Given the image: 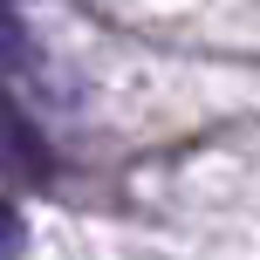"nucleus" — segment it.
<instances>
[{
	"instance_id": "nucleus-1",
	"label": "nucleus",
	"mask_w": 260,
	"mask_h": 260,
	"mask_svg": "<svg viewBox=\"0 0 260 260\" xmlns=\"http://www.w3.org/2000/svg\"><path fill=\"white\" fill-rule=\"evenodd\" d=\"M0 137L14 144V157H21V165H35V171L48 165V157H41V130H35V123H21V110H14L7 96H0Z\"/></svg>"
},
{
	"instance_id": "nucleus-2",
	"label": "nucleus",
	"mask_w": 260,
	"mask_h": 260,
	"mask_svg": "<svg viewBox=\"0 0 260 260\" xmlns=\"http://www.w3.org/2000/svg\"><path fill=\"white\" fill-rule=\"evenodd\" d=\"M21 247H27V226H21V212L0 199V260H21Z\"/></svg>"
}]
</instances>
